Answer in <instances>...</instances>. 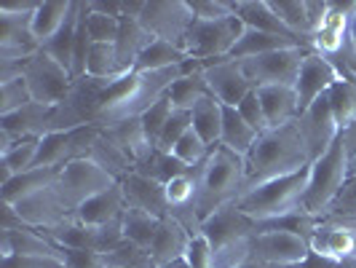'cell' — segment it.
<instances>
[{
	"mask_svg": "<svg viewBox=\"0 0 356 268\" xmlns=\"http://www.w3.org/2000/svg\"><path fill=\"white\" fill-rule=\"evenodd\" d=\"M126 198V210H140L153 217H169V204H166V188L156 180L145 178L140 172H131L129 178L121 180Z\"/></svg>",
	"mask_w": 356,
	"mask_h": 268,
	"instance_id": "d6986e66",
	"label": "cell"
},
{
	"mask_svg": "<svg viewBox=\"0 0 356 268\" xmlns=\"http://www.w3.org/2000/svg\"><path fill=\"white\" fill-rule=\"evenodd\" d=\"M3 268H67L59 258H40V255H14L6 258Z\"/></svg>",
	"mask_w": 356,
	"mask_h": 268,
	"instance_id": "11a10c76",
	"label": "cell"
},
{
	"mask_svg": "<svg viewBox=\"0 0 356 268\" xmlns=\"http://www.w3.org/2000/svg\"><path fill=\"white\" fill-rule=\"evenodd\" d=\"M83 24L91 43H115L121 33V17L105 11L102 3H83Z\"/></svg>",
	"mask_w": 356,
	"mask_h": 268,
	"instance_id": "8d00e7d4",
	"label": "cell"
},
{
	"mask_svg": "<svg viewBox=\"0 0 356 268\" xmlns=\"http://www.w3.org/2000/svg\"><path fill=\"white\" fill-rule=\"evenodd\" d=\"M191 11L201 22L228 19L233 17V0H191Z\"/></svg>",
	"mask_w": 356,
	"mask_h": 268,
	"instance_id": "816d5d0a",
	"label": "cell"
},
{
	"mask_svg": "<svg viewBox=\"0 0 356 268\" xmlns=\"http://www.w3.org/2000/svg\"><path fill=\"white\" fill-rule=\"evenodd\" d=\"M308 185V169L289 175V178L270 180L260 188H252L233 201L238 212H244L257 226H268L284 220L289 214L303 212V194Z\"/></svg>",
	"mask_w": 356,
	"mask_h": 268,
	"instance_id": "277c9868",
	"label": "cell"
},
{
	"mask_svg": "<svg viewBox=\"0 0 356 268\" xmlns=\"http://www.w3.org/2000/svg\"><path fill=\"white\" fill-rule=\"evenodd\" d=\"M340 81H346V78H343V72H340L332 62H327V59L316 52L305 54L303 65H300V75H298V81H295V94H298V107H300V113L308 110L319 97H324V94L332 89L335 84H340Z\"/></svg>",
	"mask_w": 356,
	"mask_h": 268,
	"instance_id": "9a60e30c",
	"label": "cell"
},
{
	"mask_svg": "<svg viewBox=\"0 0 356 268\" xmlns=\"http://www.w3.org/2000/svg\"><path fill=\"white\" fill-rule=\"evenodd\" d=\"M257 97H260V105L266 113L268 129H276V126H284L298 121L300 116V107H298V94L295 86H260Z\"/></svg>",
	"mask_w": 356,
	"mask_h": 268,
	"instance_id": "d4e9b609",
	"label": "cell"
},
{
	"mask_svg": "<svg viewBox=\"0 0 356 268\" xmlns=\"http://www.w3.org/2000/svg\"><path fill=\"white\" fill-rule=\"evenodd\" d=\"M327 11H330V0H305V14H308V33L311 38L316 36L327 19Z\"/></svg>",
	"mask_w": 356,
	"mask_h": 268,
	"instance_id": "6f0895ef",
	"label": "cell"
},
{
	"mask_svg": "<svg viewBox=\"0 0 356 268\" xmlns=\"http://www.w3.org/2000/svg\"><path fill=\"white\" fill-rule=\"evenodd\" d=\"M273 14L284 22V27L292 36L303 38L311 46V33H308V14H305V0H268ZM314 52V49H311Z\"/></svg>",
	"mask_w": 356,
	"mask_h": 268,
	"instance_id": "7bdbcfd3",
	"label": "cell"
},
{
	"mask_svg": "<svg viewBox=\"0 0 356 268\" xmlns=\"http://www.w3.org/2000/svg\"><path fill=\"white\" fill-rule=\"evenodd\" d=\"M8 207H14V212L22 217V223L30 226V228H54V226H59L62 220H67L72 214L65 207V201L59 198L54 185L38 191L33 196L22 198L17 204H8Z\"/></svg>",
	"mask_w": 356,
	"mask_h": 268,
	"instance_id": "e0dca14e",
	"label": "cell"
},
{
	"mask_svg": "<svg viewBox=\"0 0 356 268\" xmlns=\"http://www.w3.org/2000/svg\"><path fill=\"white\" fill-rule=\"evenodd\" d=\"M134 172H140V175H145V178L156 180V182H161V185H166L169 180L179 178V175H188V172H193L188 164H182V161L175 156V153H169V150H153V156L145 161V164H140Z\"/></svg>",
	"mask_w": 356,
	"mask_h": 268,
	"instance_id": "ab89813d",
	"label": "cell"
},
{
	"mask_svg": "<svg viewBox=\"0 0 356 268\" xmlns=\"http://www.w3.org/2000/svg\"><path fill=\"white\" fill-rule=\"evenodd\" d=\"M295 46L308 49L303 40H298V38L273 36V33H263V30H252V27H247L244 36H241V40L236 43V49L231 52L228 59L238 62V59H250V56H260V54L282 52V49H295Z\"/></svg>",
	"mask_w": 356,
	"mask_h": 268,
	"instance_id": "4316f807",
	"label": "cell"
},
{
	"mask_svg": "<svg viewBox=\"0 0 356 268\" xmlns=\"http://www.w3.org/2000/svg\"><path fill=\"white\" fill-rule=\"evenodd\" d=\"M62 169H30L24 175H17V178L6 180L0 185V194H3V204H17L22 198L33 196L38 191L49 188L56 182Z\"/></svg>",
	"mask_w": 356,
	"mask_h": 268,
	"instance_id": "1f68e13d",
	"label": "cell"
},
{
	"mask_svg": "<svg viewBox=\"0 0 356 268\" xmlns=\"http://www.w3.org/2000/svg\"><path fill=\"white\" fill-rule=\"evenodd\" d=\"M30 102H33V94L27 89V81L24 78H17V81L0 86V116L17 113V110L27 107Z\"/></svg>",
	"mask_w": 356,
	"mask_h": 268,
	"instance_id": "f907efd6",
	"label": "cell"
},
{
	"mask_svg": "<svg viewBox=\"0 0 356 268\" xmlns=\"http://www.w3.org/2000/svg\"><path fill=\"white\" fill-rule=\"evenodd\" d=\"M340 140L346 145V153H348V161L356 159V121L348 124L346 129H340Z\"/></svg>",
	"mask_w": 356,
	"mask_h": 268,
	"instance_id": "91938a15",
	"label": "cell"
},
{
	"mask_svg": "<svg viewBox=\"0 0 356 268\" xmlns=\"http://www.w3.org/2000/svg\"><path fill=\"white\" fill-rule=\"evenodd\" d=\"M97 166H102L110 178H115L118 182L124 178H129L131 172H134V161L126 156L124 148H118V145L113 143L110 137H107V132L102 129V134H99V140L94 143L91 148V156H89Z\"/></svg>",
	"mask_w": 356,
	"mask_h": 268,
	"instance_id": "e575fe53",
	"label": "cell"
},
{
	"mask_svg": "<svg viewBox=\"0 0 356 268\" xmlns=\"http://www.w3.org/2000/svg\"><path fill=\"white\" fill-rule=\"evenodd\" d=\"M295 268H303V266H295Z\"/></svg>",
	"mask_w": 356,
	"mask_h": 268,
	"instance_id": "003e7915",
	"label": "cell"
},
{
	"mask_svg": "<svg viewBox=\"0 0 356 268\" xmlns=\"http://www.w3.org/2000/svg\"><path fill=\"white\" fill-rule=\"evenodd\" d=\"M153 40H156V38L145 30L137 17H121V33H118V40H115L121 68H124V70H131L134 62L140 59V54H143Z\"/></svg>",
	"mask_w": 356,
	"mask_h": 268,
	"instance_id": "f546056e",
	"label": "cell"
},
{
	"mask_svg": "<svg viewBox=\"0 0 356 268\" xmlns=\"http://www.w3.org/2000/svg\"><path fill=\"white\" fill-rule=\"evenodd\" d=\"M260 233V226L250 220L244 212H238L236 207H222L214 214H209L204 223H201V236L209 239L214 250L222 247V244H231V242H238V239H247V236H254Z\"/></svg>",
	"mask_w": 356,
	"mask_h": 268,
	"instance_id": "ac0fdd59",
	"label": "cell"
},
{
	"mask_svg": "<svg viewBox=\"0 0 356 268\" xmlns=\"http://www.w3.org/2000/svg\"><path fill=\"white\" fill-rule=\"evenodd\" d=\"M214 263H217V268H247L252 263V236L217 247Z\"/></svg>",
	"mask_w": 356,
	"mask_h": 268,
	"instance_id": "bcb514c9",
	"label": "cell"
},
{
	"mask_svg": "<svg viewBox=\"0 0 356 268\" xmlns=\"http://www.w3.org/2000/svg\"><path fill=\"white\" fill-rule=\"evenodd\" d=\"M40 43L33 36V17L0 14V59H33Z\"/></svg>",
	"mask_w": 356,
	"mask_h": 268,
	"instance_id": "ffe728a7",
	"label": "cell"
},
{
	"mask_svg": "<svg viewBox=\"0 0 356 268\" xmlns=\"http://www.w3.org/2000/svg\"><path fill=\"white\" fill-rule=\"evenodd\" d=\"M308 52L311 49L295 46V49L260 54V56H250V59H238V68L254 89H260V86H295V81L300 75V65H303Z\"/></svg>",
	"mask_w": 356,
	"mask_h": 268,
	"instance_id": "52a82bcc",
	"label": "cell"
},
{
	"mask_svg": "<svg viewBox=\"0 0 356 268\" xmlns=\"http://www.w3.org/2000/svg\"><path fill=\"white\" fill-rule=\"evenodd\" d=\"M238 113H241V118L247 121V124L257 132V134H263L268 132V121H266V113H263V105H260V97H257V91H252L250 97L241 102V105L236 107Z\"/></svg>",
	"mask_w": 356,
	"mask_h": 268,
	"instance_id": "db71d44e",
	"label": "cell"
},
{
	"mask_svg": "<svg viewBox=\"0 0 356 268\" xmlns=\"http://www.w3.org/2000/svg\"><path fill=\"white\" fill-rule=\"evenodd\" d=\"M121 223H124L126 242L150 250V244H153V239H156L159 226H161L159 217H153V214H147V212H140V210H126L124 217H121Z\"/></svg>",
	"mask_w": 356,
	"mask_h": 268,
	"instance_id": "60d3db41",
	"label": "cell"
},
{
	"mask_svg": "<svg viewBox=\"0 0 356 268\" xmlns=\"http://www.w3.org/2000/svg\"><path fill=\"white\" fill-rule=\"evenodd\" d=\"M185 260L193 268H217V263H214V247L209 244L207 236H193Z\"/></svg>",
	"mask_w": 356,
	"mask_h": 268,
	"instance_id": "f5cc1de1",
	"label": "cell"
},
{
	"mask_svg": "<svg viewBox=\"0 0 356 268\" xmlns=\"http://www.w3.org/2000/svg\"><path fill=\"white\" fill-rule=\"evenodd\" d=\"M62 260L67 268H107L105 258L91 250H65Z\"/></svg>",
	"mask_w": 356,
	"mask_h": 268,
	"instance_id": "9f6ffc18",
	"label": "cell"
},
{
	"mask_svg": "<svg viewBox=\"0 0 356 268\" xmlns=\"http://www.w3.org/2000/svg\"><path fill=\"white\" fill-rule=\"evenodd\" d=\"M196 212L201 223L222 207H231L247 191V161L244 156L214 145L196 172Z\"/></svg>",
	"mask_w": 356,
	"mask_h": 268,
	"instance_id": "3957f363",
	"label": "cell"
},
{
	"mask_svg": "<svg viewBox=\"0 0 356 268\" xmlns=\"http://www.w3.org/2000/svg\"><path fill=\"white\" fill-rule=\"evenodd\" d=\"M311 258V247L303 233L266 228L252 236V260L268 268H295Z\"/></svg>",
	"mask_w": 356,
	"mask_h": 268,
	"instance_id": "9c48e42d",
	"label": "cell"
},
{
	"mask_svg": "<svg viewBox=\"0 0 356 268\" xmlns=\"http://www.w3.org/2000/svg\"><path fill=\"white\" fill-rule=\"evenodd\" d=\"M38 148H40V140H38V137H30V140H19L14 148H8L6 153H0L3 182L17 178V175H24V172H30V169H35Z\"/></svg>",
	"mask_w": 356,
	"mask_h": 268,
	"instance_id": "f35d334b",
	"label": "cell"
},
{
	"mask_svg": "<svg viewBox=\"0 0 356 268\" xmlns=\"http://www.w3.org/2000/svg\"><path fill=\"white\" fill-rule=\"evenodd\" d=\"M348 226H354V228H356V220H351V223H348Z\"/></svg>",
	"mask_w": 356,
	"mask_h": 268,
	"instance_id": "e7e4bbea",
	"label": "cell"
},
{
	"mask_svg": "<svg viewBox=\"0 0 356 268\" xmlns=\"http://www.w3.org/2000/svg\"><path fill=\"white\" fill-rule=\"evenodd\" d=\"M233 14L241 19L247 27H252V30H263V33H273V36H284V38H298L292 36L284 27V22L273 14V8H270L268 0H233ZM298 40H303V38H298Z\"/></svg>",
	"mask_w": 356,
	"mask_h": 268,
	"instance_id": "484cf974",
	"label": "cell"
},
{
	"mask_svg": "<svg viewBox=\"0 0 356 268\" xmlns=\"http://www.w3.org/2000/svg\"><path fill=\"white\" fill-rule=\"evenodd\" d=\"M24 81L33 94V102L40 105H59L67 100L72 86V75L59 62H54L46 52H38L27 68H24Z\"/></svg>",
	"mask_w": 356,
	"mask_h": 268,
	"instance_id": "4fadbf2b",
	"label": "cell"
},
{
	"mask_svg": "<svg viewBox=\"0 0 356 268\" xmlns=\"http://www.w3.org/2000/svg\"><path fill=\"white\" fill-rule=\"evenodd\" d=\"M0 255L14 258V255H40V258H65V250H59L56 244H51L38 228L22 226L14 231H0Z\"/></svg>",
	"mask_w": 356,
	"mask_h": 268,
	"instance_id": "7402d4cb",
	"label": "cell"
},
{
	"mask_svg": "<svg viewBox=\"0 0 356 268\" xmlns=\"http://www.w3.org/2000/svg\"><path fill=\"white\" fill-rule=\"evenodd\" d=\"M348 40H351V49H354V54H356V8H354V14H351V24H348Z\"/></svg>",
	"mask_w": 356,
	"mask_h": 268,
	"instance_id": "94428289",
	"label": "cell"
},
{
	"mask_svg": "<svg viewBox=\"0 0 356 268\" xmlns=\"http://www.w3.org/2000/svg\"><path fill=\"white\" fill-rule=\"evenodd\" d=\"M204 78H207L209 94L217 97L225 107H238L254 91V86L238 68V62L233 59H222V62L204 68Z\"/></svg>",
	"mask_w": 356,
	"mask_h": 268,
	"instance_id": "2e32d148",
	"label": "cell"
},
{
	"mask_svg": "<svg viewBox=\"0 0 356 268\" xmlns=\"http://www.w3.org/2000/svg\"><path fill=\"white\" fill-rule=\"evenodd\" d=\"M330 97V105H332V113H335V121H338L340 129H346L348 124L356 121V81H340L332 89L327 91Z\"/></svg>",
	"mask_w": 356,
	"mask_h": 268,
	"instance_id": "ee69618b",
	"label": "cell"
},
{
	"mask_svg": "<svg viewBox=\"0 0 356 268\" xmlns=\"http://www.w3.org/2000/svg\"><path fill=\"white\" fill-rule=\"evenodd\" d=\"M121 72H129V70L121 68L115 43H91L89 56H86V75L113 78V75H121Z\"/></svg>",
	"mask_w": 356,
	"mask_h": 268,
	"instance_id": "b9f144b4",
	"label": "cell"
},
{
	"mask_svg": "<svg viewBox=\"0 0 356 268\" xmlns=\"http://www.w3.org/2000/svg\"><path fill=\"white\" fill-rule=\"evenodd\" d=\"M78 22H81V0H75V8H72L70 19L65 22V27L43 46V52L49 54L54 62H59L70 75H72V70H75V36H78Z\"/></svg>",
	"mask_w": 356,
	"mask_h": 268,
	"instance_id": "836d02e7",
	"label": "cell"
},
{
	"mask_svg": "<svg viewBox=\"0 0 356 268\" xmlns=\"http://www.w3.org/2000/svg\"><path fill=\"white\" fill-rule=\"evenodd\" d=\"M191 242H193V236L182 223H177L175 217H163L159 226V233H156V239L150 244V255H153L159 268H169L172 263H177L188 255Z\"/></svg>",
	"mask_w": 356,
	"mask_h": 268,
	"instance_id": "44dd1931",
	"label": "cell"
},
{
	"mask_svg": "<svg viewBox=\"0 0 356 268\" xmlns=\"http://www.w3.org/2000/svg\"><path fill=\"white\" fill-rule=\"evenodd\" d=\"M38 231L43 233L51 244H56L59 250H91L94 252V228L91 226H83L81 220H75V217H67V220H62L59 226H54V228H38Z\"/></svg>",
	"mask_w": 356,
	"mask_h": 268,
	"instance_id": "d6a6232c",
	"label": "cell"
},
{
	"mask_svg": "<svg viewBox=\"0 0 356 268\" xmlns=\"http://www.w3.org/2000/svg\"><path fill=\"white\" fill-rule=\"evenodd\" d=\"M72 8H75V0H40L38 11L33 14V36L40 43V49L65 27Z\"/></svg>",
	"mask_w": 356,
	"mask_h": 268,
	"instance_id": "83f0119b",
	"label": "cell"
},
{
	"mask_svg": "<svg viewBox=\"0 0 356 268\" xmlns=\"http://www.w3.org/2000/svg\"><path fill=\"white\" fill-rule=\"evenodd\" d=\"M185 68H188L185 75L169 89V100H172V105L177 107V110H193V107L209 94V86H207V78H204L201 62L188 59Z\"/></svg>",
	"mask_w": 356,
	"mask_h": 268,
	"instance_id": "f1b7e54d",
	"label": "cell"
},
{
	"mask_svg": "<svg viewBox=\"0 0 356 268\" xmlns=\"http://www.w3.org/2000/svg\"><path fill=\"white\" fill-rule=\"evenodd\" d=\"M298 129L303 134V143L308 148L311 164L316 159H321L332 148V143L340 137V126L335 121V113H332V105H330V97L327 94L319 97L308 110H303L298 116Z\"/></svg>",
	"mask_w": 356,
	"mask_h": 268,
	"instance_id": "5bb4252c",
	"label": "cell"
},
{
	"mask_svg": "<svg viewBox=\"0 0 356 268\" xmlns=\"http://www.w3.org/2000/svg\"><path fill=\"white\" fill-rule=\"evenodd\" d=\"M193 129V118H191V110H177L175 107V113H172V118L166 121L163 126V132H161V140H159V150H169L172 153V148L188 134Z\"/></svg>",
	"mask_w": 356,
	"mask_h": 268,
	"instance_id": "7dc6e473",
	"label": "cell"
},
{
	"mask_svg": "<svg viewBox=\"0 0 356 268\" xmlns=\"http://www.w3.org/2000/svg\"><path fill=\"white\" fill-rule=\"evenodd\" d=\"M209 150H212V148L204 143L193 129H191V132H188V134H185L175 148H172V153H175L182 164H188L191 169H198V166L204 164V159L209 156Z\"/></svg>",
	"mask_w": 356,
	"mask_h": 268,
	"instance_id": "c3c4849f",
	"label": "cell"
},
{
	"mask_svg": "<svg viewBox=\"0 0 356 268\" xmlns=\"http://www.w3.org/2000/svg\"><path fill=\"white\" fill-rule=\"evenodd\" d=\"M102 258H105L107 268H159L150 250L131 244V242H121L115 250L105 252Z\"/></svg>",
	"mask_w": 356,
	"mask_h": 268,
	"instance_id": "f6af8a7d",
	"label": "cell"
},
{
	"mask_svg": "<svg viewBox=\"0 0 356 268\" xmlns=\"http://www.w3.org/2000/svg\"><path fill=\"white\" fill-rule=\"evenodd\" d=\"M348 182V153L343 140H335L332 148L308 166V185L303 194V212L321 220L330 204L338 198L343 185Z\"/></svg>",
	"mask_w": 356,
	"mask_h": 268,
	"instance_id": "5b68a950",
	"label": "cell"
},
{
	"mask_svg": "<svg viewBox=\"0 0 356 268\" xmlns=\"http://www.w3.org/2000/svg\"><path fill=\"white\" fill-rule=\"evenodd\" d=\"M169 268H193V266H191V263H188V260L182 258V260H177V263H172Z\"/></svg>",
	"mask_w": 356,
	"mask_h": 268,
	"instance_id": "6125c7cd",
	"label": "cell"
},
{
	"mask_svg": "<svg viewBox=\"0 0 356 268\" xmlns=\"http://www.w3.org/2000/svg\"><path fill=\"white\" fill-rule=\"evenodd\" d=\"M348 178H356V159L348 161Z\"/></svg>",
	"mask_w": 356,
	"mask_h": 268,
	"instance_id": "be15d7a7",
	"label": "cell"
},
{
	"mask_svg": "<svg viewBox=\"0 0 356 268\" xmlns=\"http://www.w3.org/2000/svg\"><path fill=\"white\" fill-rule=\"evenodd\" d=\"M102 129L99 126H81L72 132H62V134H49L40 140L38 148L35 169H62L72 161L89 159L91 148L99 140Z\"/></svg>",
	"mask_w": 356,
	"mask_h": 268,
	"instance_id": "8fae6325",
	"label": "cell"
},
{
	"mask_svg": "<svg viewBox=\"0 0 356 268\" xmlns=\"http://www.w3.org/2000/svg\"><path fill=\"white\" fill-rule=\"evenodd\" d=\"M244 161H247V191L260 188L270 180L298 175L311 166V156L298 129V121L263 132Z\"/></svg>",
	"mask_w": 356,
	"mask_h": 268,
	"instance_id": "7a4b0ae2",
	"label": "cell"
},
{
	"mask_svg": "<svg viewBox=\"0 0 356 268\" xmlns=\"http://www.w3.org/2000/svg\"><path fill=\"white\" fill-rule=\"evenodd\" d=\"M308 247L319 260L338 268H356V228L343 220H316Z\"/></svg>",
	"mask_w": 356,
	"mask_h": 268,
	"instance_id": "7c38bea8",
	"label": "cell"
},
{
	"mask_svg": "<svg viewBox=\"0 0 356 268\" xmlns=\"http://www.w3.org/2000/svg\"><path fill=\"white\" fill-rule=\"evenodd\" d=\"M354 81H356V70H354Z\"/></svg>",
	"mask_w": 356,
	"mask_h": 268,
	"instance_id": "03108f58",
	"label": "cell"
},
{
	"mask_svg": "<svg viewBox=\"0 0 356 268\" xmlns=\"http://www.w3.org/2000/svg\"><path fill=\"white\" fill-rule=\"evenodd\" d=\"M126 212V198H124V188L121 182H115L113 188H107L102 194L91 196L86 204H81L72 217L81 220L83 226H107V223H115L121 220Z\"/></svg>",
	"mask_w": 356,
	"mask_h": 268,
	"instance_id": "603a6c76",
	"label": "cell"
},
{
	"mask_svg": "<svg viewBox=\"0 0 356 268\" xmlns=\"http://www.w3.org/2000/svg\"><path fill=\"white\" fill-rule=\"evenodd\" d=\"M257 132L252 129L241 113L236 107H225V116H222V137H220V145H225L228 150L238 153V156H247L252 150V145L257 143Z\"/></svg>",
	"mask_w": 356,
	"mask_h": 268,
	"instance_id": "d590c367",
	"label": "cell"
},
{
	"mask_svg": "<svg viewBox=\"0 0 356 268\" xmlns=\"http://www.w3.org/2000/svg\"><path fill=\"white\" fill-rule=\"evenodd\" d=\"M185 65L188 62L175 65V68H166V70H150V72L131 70L126 72V75H121L113 84V89L105 94L94 126L107 129V126L113 124H121L126 118H140L145 110H150L159 100H163L169 94V89L185 75V70H188Z\"/></svg>",
	"mask_w": 356,
	"mask_h": 268,
	"instance_id": "6da1fadb",
	"label": "cell"
},
{
	"mask_svg": "<svg viewBox=\"0 0 356 268\" xmlns=\"http://www.w3.org/2000/svg\"><path fill=\"white\" fill-rule=\"evenodd\" d=\"M244 30H247V24L236 14L228 19H217V22L196 19L185 40L179 43V49L188 54V59L201 62V68H209L214 62H222L231 56L236 43L244 36Z\"/></svg>",
	"mask_w": 356,
	"mask_h": 268,
	"instance_id": "8992f818",
	"label": "cell"
},
{
	"mask_svg": "<svg viewBox=\"0 0 356 268\" xmlns=\"http://www.w3.org/2000/svg\"><path fill=\"white\" fill-rule=\"evenodd\" d=\"M188 62V54L179 49L177 43H169V40H153L140 59L134 62V72H150V70H166V68H175Z\"/></svg>",
	"mask_w": 356,
	"mask_h": 268,
	"instance_id": "74e56055",
	"label": "cell"
},
{
	"mask_svg": "<svg viewBox=\"0 0 356 268\" xmlns=\"http://www.w3.org/2000/svg\"><path fill=\"white\" fill-rule=\"evenodd\" d=\"M222 116H225V105H222L217 97H212V94H207V97L191 110L193 132H196L198 137L209 145V148L220 145V137H222Z\"/></svg>",
	"mask_w": 356,
	"mask_h": 268,
	"instance_id": "4dcf8cb0",
	"label": "cell"
},
{
	"mask_svg": "<svg viewBox=\"0 0 356 268\" xmlns=\"http://www.w3.org/2000/svg\"><path fill=\"white\" fill-rule=\"evenodd\" d=\"M118 180L110 178L102 166H97L91 159H81V161H72L67 166H62L59 178L54 182L56 194L59 198L65 201V207L75 212L81 204H86L91 196L102 194L107 188H113Z\"/></svg>",
	"mask_w": 356,
	"mask_h": 268,
	"instance_id": "ba28073f",
	"label": "cell"
},
{
	"mask_svg": "<svg viewBox=\"0 0 356 268\" xmlns=\"http://www.w3.org/2000/svg\"><path fill=\"white\" fill-rule=\"evenodd\" d=\"M137 19L156 40H169L177 46L196 22L188 0H145Z\"/></svg>",
	"mask_w": 356,
	"mask_h": 268,
	"instance_id": "30bf717a",
	"label": "cell"
},
{
	"mask_svg": "<svg viewBox=\"0 0 356 268\" xmlns=\"http://www.w3.org/2000/svg\"><path fill=\"white\" fill-rule=\"evenodd\" d=\"M40 6V0H8L0 6V14H11V17H33Z\"/></svg>",
	"mask_w": 356,
	"mask_h": 268,
	"instance_id": "680465c9",
	"label": "cell"
},
{
	"mask_svg": "<svg viewBox=\"0 0 356 268\" xmlns=\"http://www.w3.org/2000/svg\"><path fill=\"white\" fill-rule=\"evenodd\" d=\"M172 113H175V105H172V100H169V94H166L163 100H159L150 110H145L143 116H140V118H143L145 132H147V137H150V143L153 145H159L161 132H163L166 121L172 118Z\"/></svg>",
	"mask_w": 356,
	"mask_h": 268,
	"instance_id": "681fc988",
	"label": "cell"
},
{
	"mask_svg": "<svg viewBox=\"0 0 356 268\" xmlns=\"http://www.w3.org/2000/svg\"><path fill=\"white\" fill-rule=\"evenodd\" d=\"M105 132H107V137L118 145V148H124L126 156L134 161V169H137L140 164H145V161L153 156V150H156V145L150 143V137H147V132H145L143 118H126L121 124L107 126Z\"/></svg>",
	"mask_w": 356,
	"mask_h": 268,
	"instance_id": "cb8c5ba5",
	"label": "cell"
}]
</instances>
